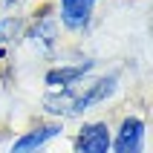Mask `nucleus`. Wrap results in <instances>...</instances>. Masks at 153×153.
<instances>
[{
    "mask_svg": "<svg viewBox=\"0 0 153 153\" xmlns=\"http://www.w3.org/2000/svg\"><path fill=\"white\" fill-rule=\"evenodd\" d=\"M113 90H116V78H104V81H98L90 93L78 95L75 101H72V110H69V113H84V110H90L93 104H98L101 98H107Z\"/></svg>",
    "mask_w": 153,
    "mask_h": 153,
    "instance_id": "39448f33",
    "label": "nucleus"
},
{
    "mask_svg": "<svg viewBox=\"0 0 153 153\" xmlns=\"http://www.w3.org/2000/svg\"><path fill=\"white\" fill-rule=\"evenodd\" d=\"M110 130L104 121H95V124H87L78 136V150L81 153H107L110 150Z\"/></svg>",
    "mask_w": 153,
    "mask_h": 153,
    "instance_id": "f03ea898",
    "label": "nucleus"
},
{
    "mask_svg": "<svg viewBox=\"0 0 153 153\" xmlns=\"http://www.w3.org/2000/svg\"><path fill=\"white\" fill-rule=\"evenodd\" d=\"M116 147V153H145V121L130 116L121 121V130L116 142H110Z\"/></svg>",
    "mask_w": 153,
    "mask_h": 153,
    "instance_id": "f257e3e1",
    "label": "nucleus"
},
{
    "mask_svg": "<svg viewBox=\"0 0 153 153\" xmlns=\"http://www.w3.org/2000/svg\"><path fill=\"white\" fill-rule=\"evenodd\" d=\"M61 133V127L58 124H46V127H38V130H29L26 136H20L12 145V153H38L49 139H55Z\"/></svg>",
    "mask_w": 153,
    "mask_h": 153,
    "instance_id": "7ed1b4c3",
    "label": "nucleus"
},
{
    "mask_svg": "<svg viewBox=\"0 0 153 153\" xmlns=\"http://www.w3.org/2000/svg\"><path fill=\"white\" fill-rule=\"evenodd\" d=\"M95 0H61V17L69 29H81L93 15Z\"/></svg>",
    "mask_w": 153,
    "mask_h": 153,
    "instance_id": "20e7f679",
    "label": "nucleus"
},
{
    "mask_svg": "<svg viewBox=\"0 0 153 153\" xmlns=\"http://www.w3.org/2000/svg\"><path fill=\"white\" fill-rule=\"evenodd\" d=\"M90 67H93V64H78V67H61V69H52L49 75H46V84H52V87H69V84H75V81L84 75Z\"/></svg>",
    "mask_w": 153,
    "mask_h": 153,
    "instance_id": "423d86ee",
    "label": "nucleus"
},
{
    "mask_svg": "<svg viewBox=\"0 0 153 153\" xmlns=\"http://www.w3.org/2000/svg\"><path fill=\"white\" fill-rule=\"evenodd\" d=\"M17 29H20V23L17 20H12V17H6V20H0V43H6L9 38H15Z\"/></svg>",
    "mask_w": 153,
    "mask_h": 153,
    "instance_id": "0eeeda50",
    "label": "nucleus"
}]
</instances>
